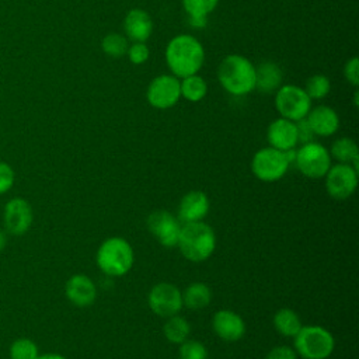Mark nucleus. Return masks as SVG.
Instances as JSON below:
<instances>
[{
    "instance_id": "4",
    "label": "nucleus",
    "mask_w": 359,
    "mask_h": 359,
    "mask_svg": "<svg viewBox=\"0 0 359 359\" xmlns=\"http://www.w3.org/2000/svg\"><path fill=\"white\" fill-rule=\"evenodd\" d=\"M95 261L98 268L108 276L126 275L135 262L132 245L122 237H109L97 250Z\"/></svg>"
},
{
    "instance_id": "12",
    "label": "nucleus",
    "mask_w": 359,
    "mask_h": 359,
    "mask_svg": "<svg viewBox=\"0 0 359 359\" xmlns=\"http://www.w3.org/2000/svg\"><path fill=\"white\" fill-rule=\"evenodd\" d=\"M34 222V210L31 203L24 198H11L3 209L4 230L13 236L25 234Z\"/></svg>"
},
{
    "instance_id": "3",
    "label": "nucleus",
    "mask_w": 359,
    "mask_h": 359,
    "mask_svg": "<svg viewBox=\"0 0 359 359\" xmlns=\"http://www.w3.org/2000/svg\"><path fill=\"white\" fill-rule=\"evenodd\" d=\"M177 247L188 261L202 262L213 254L216 248V234L203 220L184 223Z\"/></svg>"
},
{
    "instance_id": "10",
    "label": "nucleus",
    "mask_w": 359,
    "mask_h": 359,
    "mask_svg": "<svg viewBox=\"0 0 359 359\" xmlns=\"http://www.w3.org/2000/svg\"><path fill=\"white\" fill-rule=\"evenodd\" d=\"M325 177V189L332 199H348L358 187V170L345 163L331 164Z\"/></svg>"
},
{
    "instance_id": "36",
    "label": "nucleus",
    "mask_w": 359,
    "mask_h": 359,
    "mask_svg": "<svg viewBox=\"0 0 359 359\" xmlns=\"http://www.w3.org/2000/svg\"><path fill=\"white\" fill-rule=\"evenodd\" d=\"M36 359H67L66 356L55 352H48V353H39Z\"/></svg>"
},
{
    "instance_id": "32",
    "label": "nucleus",
    "mask_w": 359,
    "mask_h": 359,
    "mask_svg": "<svg viewBox=\"0 0 359 359\" xmlns=\"http://www.w3.org/2000/svg\"><path fill=\"white\" fill-rule=\"evenodd\" d=\"M15 182V172L13 167L6 163L0 161V195L7 194Z\"/></svg>"
},
{
    "instance_id": "34",
    "label": "nucleus",
    "mask_w": 359,
    "mask_h": 359,
    "mask_svg": "<svg viewBox=\"0 0 359 359\" xmlns=\"http://www.w3.org/2000/svg\"><path fill=\"white\" fill-rule=\"evenodd\" d=\"M265 359H297V353L292 346L287 345H279L272 348Z\"/></svg>"
},
{
    "instance_id": "1",
    "label": "nucleus",
    "mask_w": 359,
    "mask_h": 359,
    "mask_svg": "<svg viewBox=\"0 0 359 359\" xmlns=\"http://www.w3.org/2000/svg\"><path fill=\"white\" fill-rule=\"evenodd\" d=\"M165 63L178 79L196 74L205 63V49L198 38L189 34L174 36L165 46Z\"/></svg>"
},
{
    "instance_id": "11",
    "label": "nucleus",
    "mask_w": 359,
    "mask_h": 359,
    "mask_svg": "<svg viewBox=\"0 0 359 359\" xmlns=\"http://www.w3.org/2000/svg\"><path fill=\"white\" fill-rule=\"evenodd\" d=\"M147 303L154 314L168 318L182 309V292L174 283L160 282L149 292Z\"/></svg>"
},
{
    "instance_id": "38",
    "label": "nucleus",
    "mask_w": 359,
    "mask_h": 359,
    "mask_svg": "<svg viewBox=\"0 0 359 359\" xmlns=\"http://www.w3.org/2000/svg\"><path fill=\"white\" fill-rule=\"evenodd\" d=\"M7 245V233L4 230H0V252L6 248Z\"/></svg>"
},
{
    "instance_id": "9",
    "label": "nucleus",
    "mask_w": 359,
    "mask_h": 359,
    "mask_svg": "<svg viewBox=\"0 0 359 359\" xmlns=\"http://www.w3.org/2000/svg\"><path fill=\"white\" fill-rule=\"evenodd\" d=\"M180 79L174 74L156 76L146 90V100L156 109L172 108L180 101Z\"/></svg>"
},
{
    "instance_id": "8",
    "label": "nucleus",
    "mask_w": 359,
    "mask_h": 359,
    "mask_svg": "<svg viewBox=\"0 0 359 359\" xmlns=\"http://www.w3.org/2000/svg\"><path fill=\"white\" fill-rule=\"evenodd\" d=\"M294 164L303 175L323 178L331 167V156L325 146L313 140L296 149Z\"/></svg>"
},
{
    "instance_id": "19",
    "label": "nucleus",
    "mask_w": 359,
    "mask_h": 359,
    "mask_svg": "<svg viewBox=\"0 0 359 359\" xmlns=\"http://www.w3.org/2000/svg\"><path fill=\"white\" fill-rule=\"evenodd\" d=\"M126 38L132 42H146L153 32V20L143 8H132L123 18Z\"/></svg>"
},
{
    "instance_id": "5",
    "label": "nucleus",
    "mask_w": 359,
    "mask_h": 359,
    "mask_svg": "<svg viewBox=\"0 0 359 359\" xmlns=\"http://www.w3.org/2000/svg\"><path fill=\"white\" fill-rule=\"evenodd\" d=\"M293 338V349L303 359H327L335 348L332 334L321 325H303Z\"/></svg>"
},
{
    "instance_id": "37",
    "label": "nucleus",
    "mask_w": 359,
    "mask_h": 359,
    "mask_svg": "<svg viewBox=\"0 0 359 359\" xmlns=\"http://www.w3.org/2000/svg\"><path fill=\"white\" fill-rule=\"evenodd\" d=\"M206 21H208V18H189V24L194 28H203V27H206Z\"/></svg>"
},
{
    "instance_id": "23",
    "label": "nucleus",
    "mask_w": 359,
    "mask_h": 359,
    "mask_svg": "<svg viewBox=\"0 0 359 359\" xmlns=\"http://www.w3.org/2000/svg\"><path fill=\"white\" fill-rule=\"evenodd\" d=\"M328 151H330L331 158H335L338 163L351 164L358 170L359 151H358V144L353 139L339 137L332 143L331 150H328Z\"/></svg>"
},
{
    "instance_id": "6",
    "label": "nucleus",
    "mask_w": 359,
    "mask_h": 359,
    "mask_svg": "<svg viewBox=\"0 0 359 359\" xmlns=\"http://www.w3.org/2000/svg\"><path fill=\"white\" fill-rule=\"evenodd\" d=\"M275 108L282 118L297 122L307 116L311 100L303 87L283 84L275 91Z\"/></svg>"
},
{
    "instance_id": "33",
    "label": "nucleus",
    "mask_w": 359,
    "mask_h": 359,
    "mask_svg": "<svg viewBox=\"0 0 359 359\" xmlns=\"http://www.w3.org/2000/svg\"><path fill=\"white\" fill-rule=\"evenodd\" d=\"M344 77L349 84H352L353 87H358V84H359V59L356 56H352L345 63Z\"/></svg>"
},
{
    "instance_id": "29",
    "label": "nucleus",
    "mask_w": 359,
    "mask_h": 359,
    "mask_svg": "<svg viewBox=\"0 0 359 359\" xmlns=\"http://www.w3.org/2000/svg\"><path fill=\"white\" fill-rule=\"evenodd\" d=\"M331 81L325 74H313L307 79L304 91L310 97V100H323L330 94Z\"/></svg>"
},
{
    "instance_id": "35",
    "label": "nucleus",
    "mask_w": 359,
    "mask_h": 359,
    "mask_svg": "<svg viewBox=\"0 0 359 359\" xmlns=\"http://www.w3.org/2000/svg\"><path fill=\"white\" fill-rule=\"evenodd\" d=\"M296 128H297V140H299V143L303 144V143H309V142L314 140V133L310 129L306 118L297 121Z\"/></svg>"
},
{
    "instance_id": "26",
    "label": "nucleus",
    "mask_w": 359,
    "mask_h": 359,
    "mask_svg": "<svg viewBox=\"0 0 359 359\" xmlns=\"http://www.w3.org/2000/svg\"><path fill=\"white\" fill-rule=\"evenodd\" d=\"M129 48V42L128 38L118 34V32H111L107 34L102 41H101V49L105 55L111 56V57H122L126 55Z\"/></svg>"
},
{
    "instance_id": "14",
    "label": "nucleus",
    "mask_w": 359,
    "mask_h": 359,
    "mask_svg": "<svg viewBox=\"0 0 359 359\" xmlns=\"http://www.w3.org/2000/svg\"><path fill=\"white\" fill-rule=\"evenodd\" d=\"M212 328L215 334L226 342H236L245 334V323L241 316L227 309L219 310L213 314Z\"/></svg>"
},
{
    "instance_id": "7",
    "label": "nucleus",
    "mask_w": 359,
    "mask_h": 359,
    "mask_svg": "<svg viewBox=\"0 0 359 359\" xmlns=\"http://www.w3.org/2000/svg\"><path fill=\"white\" fill-rule=\"evenodd\" d=\"M290 161L285 151L275 147L259 149L251 160L252 174L265 182H273L280 180L289 170Z\"/></svg>"
},
{
    "instance_id": "15",
    "label": "nucleus",
    "mask_w": 359,
    "mask_h": 359,
    "mask_svg": "<svg viewBox=\"0 0 359 359\" xmlns=\"http://www.w3.org/2000/svg\"><path fill=\"white\" fill-rule=\"evenodd\" d=\"M266 139L271 147L286 151L294 149L299 143L296 122L279 116L272 121L266 130Z\"/></svg>"
},
{
    "instance_id": "13",
    "label": "nucleus",
    "mask_w": 359,
    "mask_h": 359,
    "mask_svg": "<svg viewBox=\"0 0 359 359\" xmlns=\"http://www.w3.org/2000/svg\"><path fill=\"white\" fill-rule=\"evenodd\" d=\"M182 223L167 210H154L147 217V227L164 247H177Z\"/></svg>"
},
{
    "instance_id": "24",
    "label": "nucleus",
    "mask_w": 359,
    "mask_h": 359,
    "mask_svg": "<svg viewBox=\"0 0 359 359\" xmlns=\"http://www.w3.org/2000/svg\"><path fill=\"white\" fill-rule=\"evenodd\" d=\"M189 332H191L189 323L187 321L185 317H181L178 314L168 317L163 327V334H164L165 339L168 342L177 344V345H180L185 339H188Z\"/></svg>"
},
{
    "instance_id": "27",
    "label": "nucleus",
    "mask_w": 359,
    "mask_h": 359,
    "mask_svg": "<svg viewBox=\"0 0 359 359\" xmlns=\"http://www.w3.org/2000/svg\"><path fill=\"white\" fill-rule=\"evenodd\" d=\"M10 359H36L39 355L38 345L27 337L17 338L8 348Z\"/></svg>"
},
{
    "instance_id": "28",
    "label": "nucleus",
    "mask_w": 359,
    "mask_h": 359,
    "mask_svg": "<svg viewBox=\"0 0 359 359\" xmlns=\"http://www.w3.org/2000/svg\"><path fill=\"white\" fill-rule=\"evenodd\" d=\"M219 4V0H182V8L188 18H208Z\"/></svg>"
},
{
    "instance_id": "16",
    "label": "nucleus",
    "mask_w": 359,
    "mask_h": 359,
    "mask_svg": "<svg viewBox=\"0 0 359 359\" xmlns=\"http://www.w3.org/2000/svg\"><path fill=\"white\" fill-rule=\"evenodd\" d=\"M65 294L67 300L77 307L91 306L97 297V287L94 282L84 273L72 275L65 285Z\"/></svg>"
},
{
    "instance_id": "22",
    "label": "nucleus",
    "mask_w": 359,
    "mask_h": 359,
    "mask_svg": "<svg viewBox=\"0 0 359 359\" xmlns=\"http://www.w3.org/2000/svg\"><path fill=\"white\" fill-rule=\"evenodd\" d=\"M273 327L278 331V334H280L283 337L293 338L300 331L303 324H302L299 314L294 310H292L289 307H283L275 313Z\"/></svg>"
},
{
    "instance_id": "2",
    "label": "nucleus",
    "mask_w": 359,
    "mask_h": 359,
    "mask_svg": "<svg viewBox=\"0 0 359 359\" xmlns=\"http://www.w3.org/2000/svg\"><path fill=\"white\" fill-rule=\"evenodd\" d=\"M217 80L226 93L247 95L255 90V66L243 55H227L217 66Z\"/></svg>"
},
{
    "instance_id": "31",
    "label": "nucleus",
    "mask_w": 359,
    "mask_h": 359,
    "mask_svg": "<svg viewBox=\"0 0 359 359\" xmlns=\"http://www.w3.org/2000/svg\"><path fill=\"white\" fill-rule=\"evenodd\" d=\"M128 59L132 65H143L150 55V50L144 42H132L128 48Z\"/></svg>"
},
{
    "instance_id": "17",
    "label": "nucleus",
    "mask_w": 359,
    "mask_h": 359,
    "mask_svg": "<svg viewBox=\"0 0 359 359\" xmlns=\"http://www.w3.org/2000/svg\"><path fill=\"white\" fill-rule=\"evenodd\" d=\"M209 198L202 191L187 192L178 205V220L184 223L201 222L209 212Z\"/></svg>"
},
{
    "instance_id": "30",
    "label": "nucleus",
    "mask_w": 359,
    "mask_h": 359,
    "mask_svg": "<svg viewBox=\"0 0 359 359\" xmlns=\"http://www.w3.org/2000/svg\"><path fill=\"white\" fill-rule=\"evenodd\" d=\"M180 359H208V349L201 341L188 338L180 344Z\"/></svg>"
},
{
    "instance_id": "20",
    "label": "nucleus",
    "mask_w": 359,
    "mask_h": 359,
    "mask_svg": "<svg viewBox=\"0 0 359 359\" xmlns=\"http://www.w3.org/2000/svg\"><path fill=\"white\" fill-rule=\"evenodd\" d=\"M282 70L271 60H265L255 66V88L264 94L275 93L282 86Z\"/></svg>"
},
{
    "instance_id": "18",
    "label": "nucleus",
    "mask_w": 359,
    "mask_h": 359,
    "mask_svg": "<svg viewBox=\"0 0 359 359\" xmlns=\"http://www.w3.org/2000/svg\"><path fill=\"white\" fill-rule=\"evenodd\" d=\"M306 121L313 130L314 136L328 137L332 136L339 128V116L337 111L328 105H317L310 108Z\"/></svg>"
},
{
    "instance_id": "21",
    "label": "nucleus",
    "mask_w": 359,
    "mask_h": 359,
    "mask_svg": "<svg viewBox=\"0 0 359 359\" xmlns=\"http://www.w3.org/2000/svg\"><path fill=\"white\" fill-rule=\"evenodd\" d=\"M212 300L210 287L203 282H194L182 292V303L191 310H202Z\"/></svg>"
},
{
    "instance_id": "25",
    "label": "nucleus",
    "mask_w": 359,
    "mask_h": 359,
    "mask_svg": "<svg viewBox=\"0 0 359 359\" xmlns=\"http://www.w3.org/2000/svg\"><path fill=\"white\" fill-rule=\"evenodd\" d=\"M181 86V98H185L191 102L202 101L208 93V83L198 73L180 79Z\"/></svg>"
}]
</instances>
